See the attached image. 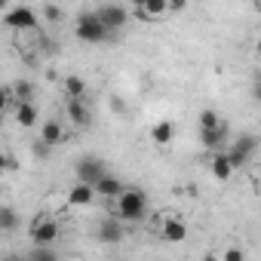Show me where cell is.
Returning a JSON list of instances; mask_svg holds the SVG:
<instances>
[{"mask_svg":"<svg viewBox=\"0 0 261 261\" xmlns=\"http://www.w3.org/2000/svg\"><path fill=\"white\" fill-rule=\"evenodd\" d=\"M123 221H117V218H105V221H98V227H95V237H98V243H105V246H117V243H123Z\"/></svg>","mask_w":261,"mask_h":261,"instance_id":"obj_8","label":"cell"},{"mask_svg":"<svg viewBox=\"0 0 261 261\" xmlns=\"http://www.w3.org/2000/svg\"><path fill=\"white\" fill-rule=\"evenodd\" d=\"M4 25H10L13 31H34L37 28V13L31 7H13L4 13Z\"/></svg>","mask_w":261,"mask_h":261,"instance_id":"obj_6","label":"cell"},{"mask_svg":"<svg viewBox=\"0 0 261 261\" xmlns=\"http://www.w3.org/2000/svg\"><path fill=\"white\" fill-rule=\"evenodd\" d=\"M74 175H77V181H80V185L98 188V181H101L105 175H111V172L105 169V163H101L98 157H83V160H77V166H74Z\"/></svg>","mask_w":261,"mask_h":261,"instance_id":"obj_3","label":"cell"},{"mask_svg":"<svg viewBox=\"0 0 261 261\" xmlns=\"http://www.w3.org/2000/svg\"><path fill=\"white\" fill-rule=\"evenodd\" d=\"M255 49H258V56H261V37H258V43H255Z\"/></svg>","mask_w":261,"mask_h":261,"instance_id":"obj_27","label":"cell"},{"mask_svg":"<svg viewBox=\"0 0 261 261\" xmlns=\"http://www.w3.org/2000/svg\"><path fill=\"white\" fill-rule=\"evenodd\" d=\"M74 31H77V37H80L83 43H105V40H111V31L98 22L95 13H83V16L77 19Z\"/></svg>","mask_w":261,"mask_h":261,"instance_id":"obj_2","label":"cell"},{"mask_svg":"<svg viewBox=\"0 0 261 261\" xmlns=\"http://www.w3.org/2000/svg\"><path fill=\"white\" fill-rule=\"evenodd\" d=\"M68 120H71V123H77L80 129H86V126H89L92 114H89L86 98H68Z\"/></svg>","mask_w":261,"mask_h":261,"instance_id":"obj_9","label":"cell"},{"mask_svg":"<svg viewBox=\"0 0 261 261\" xmlns=\"http://www.w3.org/2000/svg\"><path fill=\"white\" fill-rule=\"evenodd\" d=\"M181 10H185V4H181V0H175V4H169V16H172V13H181Z\"/></svg>","mask_w":261,"mask_h":261,"instance_id":"obj_25","label":"cell"},{"mask_svg":"<svg viewBox=\"0 0 261 261\" xmlns=\"http://www.w3.org/2000/svg\"><path fill=\"white\" fill-rule=\"evenodd\" d=\"M255 101H258V105H261V80H258V83H255Z\"/></svg>","mask_w":261,"mask_h":261,"instance_id":"obj_26","label":"cell"},{"mask_svg":"<svg viewBox=\"0 0 261 261\" xmlns=\"http://www.w3.org/2000/svg\"><path fill=\"white\" fill-rule=\"evenodd\" d=\"M25 261H59V252L53 246H34Z\"/></svg>","mask_w":261,"mask_h":261,"instance_id":"obj_20","label":"cell"},{"mask_svg":"<svg viewBox=\"0 0 261 261\" xmlns=\"http://www.w3.org/2000/svg\"><path fill=\"white\" fill-rule=\"evenodd\" d=\"M62 123L59 120H49V123H43V129H40V142L46 145V148H56L59 142H62Z\"/></svg>","mask_w":261,"mask_h":261,"instance_id":"obj_15","label":"cell"},{"mask_svg":"<svg viewBox=\"0 0 261 261\" xmlns=\"http://www.w3.org/2000/svg\"><path fill=\"white\" fill-rule=\"evenodd\" d=\"M258 178H261V172H258Z\"/></svg>","mask_w":261,"mask_h":261,"instance_id":"obj_29","label":"cell"},{"mask_svg":"<svg viewBox=\"0 0 261 261\" xmlns=\"http://www.w3.org/2000/svg\"><path fill=\"white\" fill-rule=\"evenodd\" d=\"M221 123H224V120H221L215 111H203V114H200V133H209V129H218Z\"/></svg>","mask_w":261,"mask_h":261,"instance_id":"obj_21","label":"cell"},{"mask_svg":"<svg viewBox=\"0 0 261 261\" xmlns=\"http://www.w3.org/2000/svg\"><path fill=\"white\" fill-rule=\"evenodd\" d=\"M123 191H126V188H123V181H120V178H114V175H105V178L98 181V188H95V194H98V197H108V200H120V197H123Z\"/></svg>","mask_w":261,"mask_h":261,"instance_id":"obj_13","label":"cell"},{"mask_svg":"<svg viewBox=\"0 0 261 261\" xmlns=\"http://www.w3.org/2000/svg\"><path fill=\"white\" fill-rule=\"evenodd\" d=\"M185 237H188L185 221H178V218H166V221H163V240H169V243H181Z\"/></svg>","mask_w":261,"mask_h":261,"instance_id":"obj_16","label":"cell"},{"mask_svg":"<svg viewBox=\"0 0 261 261\" xmlns=\"http://www.w3.org/2000/svg\"><path fill=\"white\" fill-rule=\"evenodd\" d=\"M98 194H95V188H89V185H71V191H68V203L71 206H89L92 200H95Z\"/></svg>","mask_w":261,"mask_h":261,"instance_id":"obj_12","label":"cell"},{"mask_svg":"<svg viewBox=\"0 0 261 261\" xmlns=\"http://www.w3.org/2000/svg\"><path fill=\"white\" fill-rule=\"evenodd\" d=\"M145 212H148V197H145V191L126 188L123 197L117 200V215H120V221H139V218H145Z\"/></svg>","mask_w":261,"mask_h":261,"instance_id":"obj_1","label":"cell"},{"mask_svg":"<svg viewBox=\"0 0 261 261\" xmlns=\"http://www.w3.org/2000/svg\"><path fill=\"white\" fill-rule=\"evenodd\" d=\"M212 175H215L218 181H227V178L233 175V163H230L227 151H221V154H215V157H212Z\"/></svg>","mask_w":261,"mask_h":261,"instance_id":"obj_14","label":"cell"},{"mask_svg":"<svg viewBox=\"0 0 261 261\" xmlns=\"http://www.w3.org/2000/svg\"><path fill=\"white\" fill-rule=\"evenodd\" d=\"M255 151H258V139H255V136H240V139L227 148V157H230V163H233V169H237V166H246V163L255 157Z\"/></svg>","mask_w":261,"mask_h":261,"instance_id":"obj_7","label":"cell"},{"mask_svg":"<svg viewBox=\"0 0 261 261\" xmlns=\"http://www.w3.org/2000/svg\"><path fill=\"white\" fill-rule=\"evenodd\" d=\"M92 13L98 16V22H101L111 34L129 22V10H126V7H117V4H101V7H95Z\"/></svg>","mask_w":261,"mask_h":261,"instance_id":"obj_5","label":"cell"},{"mask_svg":"<svg viewBox=\"0 0 261 261\" xmlns=\"http://www.w3.org/2000/svg\"><path fill=\"white\" fill-rule=\"evenodd\" d=\"M16 120H19L22 126H34V123H37V108H34V101L16 105Z\"/></svg>","mask_w":261,"mask_h":261,"instance_id":"obj_19","label":"cell"},{"mask_svg":"<svg viewBox=\"0 0 261 261\" xmlns=\"http://www.w3.org/2000/svg\"><path fill=\"white\" fill-rule=\"evenodd\" d=\"M10 92L16 95V105H25V101L34 98V83H31V80H16V83L10 86Z\"/></svg>","mask_w":261,"mask_h":261,"instance_id":"obj_18","label":"cell"},{"mask_svg":"<svg viewBox=\"0 0 261 261\" xmlns=\"http://www.w3.org/2000/svg\"><path fill=\"white\" fill-rule=\"evenodd\" d=\"M65 95L68 98H86V80L80 74H68L65 77Z\"/></svg>","mask_w":261,"mask_h":261,"instance_id":"obj_17","label":"cell"},{"mask_svg":"<svg viewBox=\"0 0 261 261\" xmlns=\"http://www.w3.org/2000/svg\"><path fill=\"white\" fill-rule=\"evenodd\" d=\"M200 139H203V148L221 154V148H227V123H221L218 129H209V133H200Z\"/></svg>","mask_w":261,"mask_h":261,"instance_id":"obj_10","label":"cell"},{"mask_svg":"<svg viewBox=\"0 0 261 261\" xmlns=\"http://www.w3.org/2000/svg\"><path fill=\"white\" fill-rule=\"evenodd\" d=\"M172 139H175V126H172V120H157L154 129H151V142H154L157 148H166V145H172Z\"/></svg>","mask_w":261,"mask_h":261,"instance_id":"obj_11","label":"cell"},{"mask_svg":"<svg viewBox=\"0 0 261 261\" xmlns=\"http://www.w3.org/2000/svg\"><path fill=\"white\" fill-rule=\"evenodd\" d=\"M221 261H246V255H243V249H240V246H230V249H224Z\"/></svg>","mask_w":261,"mask_h":261,"instance_id":"obj_23","label":"cell"},{"mask_svg":"<svg viewBox=\"0 0 261 261\" xmlns=\"http://www.w3.org/2000/svg\"><path fill=\"white\" fill-rule=\"evenodd\" d=\"M258 10H261V4H258Z\"/></svg>","mask_w":261,"mask_h":261,"instance_id":"obj_28","label":"cell"},{"mask_svg":"<svg viewBox=\"0 0 261 261\" xmlns=\"http://www.w3.org/2000/svg\"><path fill=\"white\" fill-rule=\"evenodd\" d=\"M43 19L46 22H59L62 19V7H43Z\"/></svg>","mask_w":261,"mask_h":261,"instance_id":"obj_24","label":"cell"},{"mask_svg":"<svg viewBox=\"0 0 261 261\" xmlns=\"http://www.w3.org/2000/svg\"><path fill=\"white\" fill-rule=\"evenodd\" d=\"M28 237H31V243H34V246H53V243L59 240V221H56V218L40 215V218H34V221H31Z\"/></svg>","mask_w":261,"mask_h":261,"instance_id":"obj_4","label":"cell"},{"mask_svg":"<svg viewBox=\"0 0 261 261\" xmlns=\"http://www.w3.org/2000/svg\"><path fill=\"white\" fill-rule=\"evenodd\" d=\"M19 224V218H16V212L10 209V206H4V209H0V227H4V230H13Z\"/></svg>","mask_w":261,"mask_h":261,"instance_id":"obj_22","label":"cell"}]
</instances>
